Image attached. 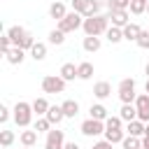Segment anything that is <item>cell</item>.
<instances>
[{
	"mask_svg": "<svg viewBox=\"0 0 149 149\" xmlns=\"http://www.w3.org/2000/svg\"><path fill=\"white\" fill-rule=\"evenodd\" d=\"M147 12H149V2H147Z\"/></svg>",
	"mask_w": 149,
	"mask_h": 149,
	"instance_id": "cell-45",
	"label": "cell"
},
{
	"mask_svg": "<svg viewBox=\"0 0 149 149\" xmlns=\"http://www.w3.org/2000/svg\"><path fill=\"white\" fill-rule=\"evenodd\" d=\"M79 130H81V135H86V137H95V135H100V133H105V121H95V119H86V121H81V126H79Z\"/></svg>",
	"mask_w": 149,
	"mask_h": 149,
	"instance_id": "cell-7",
	"label": "cell"
},
{
	"mask_svg": "<svg viewBox=\"0 0 149 149\" xmlns=\"http://www.w3.org/2000/svg\"><path fill=\"white\" fill-rule=\"evenodd\" d=\"M112 147H114L112 142H107V140H100V142H95L91 149H112Z\"/></svg>",
	"mask_w": 149,
	"mask_h": 149,
	"instance_id": "cell-39",
	"label": "cell"
},
{
	"mask_svg": "<svg viewBox=\"0 0 149 149\" xmlns=\"http://www.w3.org/2000/svg\"><path fill=\"white\" fill-rule=\"evenodd\" d=\"M61 107H63V114H65V119H74V116L79 114V102H77V100H65Z\"/></svg>",
	"mask_w": 149,
	"mask_h": 149,
	"instance_id": "cell-18",
	"label": "cell"
},
{
	"mask_svg": "<svg viewBox=\"0 0 149 149\" xmlns=\"http://www.w3.org/2000/svg\"><path fill=\"white\" fill-rule=\"evenodd\" d=\"M140 33H142V28H140L137 23H128V26L123 28V40H128V42H137Z\"/></svg>",
	"mask_w": 149,
	"mask_h": 149,
	"instance_id": "cell-17",
	"label": "cell"
},
{
	"mask_svg": "<svg viewBox=\"0 0 149 149\" xmlns=\"http://www.w3.org/2000/svg\"><path fill=\"white\" fill-rule=\"evenodd\" d=\"M128 7H130V0H109L107 2L109 12H119V9H128Z\"/></svg>",
	"mask_w": 149,
	"mask_h": 149,
	"instance_id": "cell-31",
	"label": "cell"
},
{
	"mask_svg": "<svg viewBox=\"0 0 149 149\" xmlns=\"http://www.w3.org/2000/svg\"><path fill=\"white\" fill-rule=\"evenodd\" d=\"M109 19H112V26L116 28H126L130 21H128V9H119V12H109Z\"/></svg>",
	"mask_w": 149,
	"mask_h": 149,
	"instance_id": "cell-10",
	"label": "cell"
},
{
	"mask_svg": "<svg viewBox=\"0 0 149 149\" xmlns=\"http://www.w3.org/2000/svg\"><path fill=\"white\" fill-rule=\"evenodd\" d=\"M37 142V130H23L21 133V144L23 147H33Z\"/></svg>",
	"mask_w": 149,
	"mask_h": 149,
	"instance_id": "cell-26",
	"label": "cell"
},
{
	"mask_svg": "<svg viewBox=\"0 0 149 149\" xmlns=\"http://www.w3.org/2000/svg\"><path fill=\"white\" fill-rule=\"evenodd\" d=\"M93 95H95L98 100L109 98V95H112V86H109V81H98V84L93 86Z\"/></svg>",
	"mask_w": 149,
	"mask_h": 149,
	"instance_id": "cell-12",
	"label": "cell"
},
{
	"mask_svg": "<svg viewBox=\"0 0 149 149\" xmlns=\"http://www.w3.org/2000/svg\"><path fill=\"white\" fill-rule=\"evenodd\" d=\"M121 144H123V149H142V140L140 137H133V135H126Z\"/></svg>",
	"mask_w": 149,
	"mask_h": 149,
	"instance_id": "cell-27",
	"label": "cell"
},
{
	"mask_svg": "<svg viewBox=\"0 0 149 149\" xmlns=\"http://www.w3.org/2000/svg\"><path fill=\"white\" fill-rule=\"evenodd\" d=\"M100 37H84V51H88V54H95L98 49H100Z\"/></svg>",
	"mask_w": 149,
	"mask_h": 149,
	"instance_id": "cell-25",
	"label": "cell"
},
{
	"mask_svg": "<svg viewBox=\"0 0 149 149\" xmlns=\"http://www.w3.org/2000/svg\"><path fill=\"white\" fill-rule=\"evenodd\" d=\"M65 149H79L77 142H65Z\"/></svg>",
	"mask_w": 149,
	"mask_h": 149,
	"instance_id": "cell-40",
	"label": "cell"
},
{
	"mask_svg": "<svg viewBox=\"0 0 149 149\" xmlns=\"http://www.w3.org/2000/svg\"><path fill=\"white\" fill-rule=\"evenodd\" d=\"M81 26H84V16L77 14V12H70L63 21H58V30H63L65 35H68V33H74V30L81 28Z\"/></svg>",
	"mask_w": 149,
	"mask_h": 149,
	"instance_id": "cell-5",
	"label": "cell"
},
{
	"mask_svg": "<svg viewBox=\"0 0 149 149\" xmlns=\"http://www.w3.org/2000/svg\"><path fill=\"white\" fill-rule=\"evenodd\" d=\"M147 12V0H130V14H144Z\"/></svg>",
	"mask_w": 149,
	"mask_h": 149,
	"instance_id": "cell-30",
	"label": "cell"
},
{
	"mask_svg": "<svg viewBox=\"0 0 149 149\" xmlns=\"http://www.w3.org/2000/svg\"><path fill=\"white\" fill-rule=\"evenodd\" d=\"M144 72H147V79H149V63L144 65Z\"/></svg>",
	"mask_w": 149,
	"mask_h": 149,
	"instance_id": "cell-43",
	"label": "cell"
},
{
	"mask_svg": "<svg viewBox=\"0 0 149 149\" xmlns=\"http://www.w3.org/2000/svg\"><path fill=\"white\" fill-rule=\"evenodd\" d=\"M105 37H107V42H109V44H119V42L123 40V28H116V26H112V28H107Z\"/></svg>",
	"mask_w": 149,
	"mask_h": 149,
	"instance_id": "cell-19",
	"label": "cell"
},
{
	"mask_svg": "<svg viewBox=\"0 0 149 149\" xmlns=\"http://www.w3.org/2000/svg\"><path fill=\"white\" fill-rule=\"evenodd\" d=\"M30 56H33L35 61H44V58H47V44H44V42H35L33 49H30Z\"/></svg>",
	"mask_w": 149,
	"mask_h": 149,
	"instance_id": "cell-22",
	"label": "cell"
},
{
	"mask_svg": "<svg viewBox=\"0 0 149 149\" xmlns=\"http://www.w3.org/2000/svg\"><path fill=\"white\" fill-rule=\"evenodd\" d=\"M123 130H105V140L107 142H112V144H116V142H123Z\"/></svg>",
	"mask_w": 149,
	"mask_h": 149,
	"instance_id": "cell-29",
	"label": "cell"
},
{
	"mask_svg": "<svg viewBox=\"0 0 149 149\" xmlns=\"http://www.w3.org/2000/svg\"><path fill=\"white\" fill-rule=\"evenodd\" d=\"M107 21H109V16H102V14H98V16H88V19H84V33H86V37H100V35H105L107 33Z\"/></svg>",
	"mask_w": 149,
	"mask_h": 149,
	"instance_id": "cell-1",
	"label": "cell"
},
{
	"mask_svg": "<svg viewBox=\"0 0 149 149\" xmlns=\"http://www.w3.org/2000/svg\"><path fill=\"white\" fill-rule=\"evenodd\" d=\"M7 119H9V109L7 105H0V123H7Z\"/></svg>",
	"mask_w": 149,
	"mask_h": 149,
	"instance_id": "cell-38",
	"label": "cell"
},
{
	"mask_svg": "<svg viewBox=\"0 0 149 149\" xmlns=\"http://www.w3.org/2000/svg\"><path fill=\"white\" fill-rule=\"evenodd\" d=\"M119 98H121L123 105H133L135 102V98H137V93H135V79L126 77V79L119 81Z\"/></svg>",
	"mask_w": 149,
	"mask_h": 149,
	"instance_id": "cell-4",
	"label": "cell"
},
{
	"mask_svg": "<svg viewBox=\"0 0 149 149\" xmlns=\"http://www.w3.org/2000/svg\"><path fill=\"white\" fill-rule=\"evenodd\" d=\"M49 16H51V19H58V21H63V19L68 16V12H65V5H63V2H58V0H56V2H51V5H49Z\"/></svg>",
	"mask_w": 149,
	"mask_h": 149,
	"instance_id": "cell-14",
	"label": "cell"
},
{
	"mask_svg": "<svg viewBox=\"0 0 149 149\" xmlns=\"http://www.w3.org/2000/svg\"><path fill=\"white\" fill-rule=\"evenodd\" d=\"M12 142H14V133L12 130H0V144L2 147H12Z\"/></svg>",
	"mask_w": 149,
	"mask_h": 149,
	"instance_id": "cell-35",
	"label": "cell"
},
{
	"mask_svg": "<svg viewBox=\"0 0 149 149\" xmlns=\"http://www.w3.org/2000/svg\"><path fill=\"white\" fill-rule=\"evenodd\" d=\"M61 77H63L65 81H72L74 77H79V74H77V65H74V63H65V65L61 68Z\"/></svg>",
	"mask_w": 149,
	"mask_h": 149,
	"instance_id": "cell-23",
	"label": "cell"
},
{
	"mask_svg": "<svg viewBox=\"0 0 149 149\" xmlns=\"http://www.w3.org/2000/svg\"><path fill=\"white\" fill-rule=\"evenodd\" d=\"M144 91H147V93H149V79H147V84H144Z\"/></svg>",
	"mask_w": 149,
	"mask_h": 149,
	"instance_id": "cell-44",
	"label": "cell"
},
{
	"mask_svg": "<svg viewBox=\"0 0 149 149\" xmlns=\"http://www.w3.org/2000/svg\"><path fill=\"white\" fill-rule=\"evenodd\" d=\"M23 149H30V147H23Z\"/></svg>",
	"mask_w": 149,
	"mask_h": 149,
	"instance_id": "cell-46",
	"label": "cell"
},
{
	"mask_svg": "<svg viewBox=\"0 0 149 149\" xmlns=\"http://www.w3.org/2000/svg\"><path fill=\"white\" fill-rule=\"evenodd\" d=\"M142 147H144V149H149V137H147V135L142 137Z\"/></svg>",
	"mask_w": 149,
	"mask_h": 149,
	"instance_id": "cell-41",
	"label": "cell"
},
{
	"mask_svg": "<svg viewBox=\"0 0 149 149\" xmlns=\"http://www.w3.org/2000/svg\"><path fill=\"white\" fill-rule=\"evenodd\" d=\"M144 126H147V123H142L140 119H135V121H130V123L126 126V133L133 135V137H144Z\"/></svg>",
	"mask_w": 149,
	"mask_h": 149,
	"instance_id": "cell-16",
	"label": "cell"
},
{
	"mask_svg": "<svg viewBox=\"0 0 149 149\" xmlns=\"http://www.w3.org/2000/svg\"><path fill=\"white\" fill-rule=\"evenodd\" d=\"M47 119L51 121V126H58V123L65 119L63 107H61V105H51V107H49V112H47Z\"/></svg>",
	"mask_w": 149,
	"mask_h": 149,
	"instance_id": "cell-13",
	"label": "cell"
},
{
	"mask_svg": "<svg viewBox=\"0 0 149 149\" xmlns=\"http://www.w3.org/2000/svg\"><path fill=\"white\" fill-rule=\"evenodd\" d=\"M142 149H144V147H142Z\"/></svg>",
	"mask_w": 149,
	"mask_h": 149,
	"instance_id": "cell-48",
	"label": "cell"
},
{
	"mask_svg": "<svg viewBox=\"0 0 149 149\" xmlns=\"http://www.w3.org/2000/svg\"><path fill=\"white\" fill-rule=\"evenodd\" d=\"M119 116H121V121L130 123V121H135V119H137V107H135V105H121Z\"/></svg>",
	"mask_w": 149,
	"mask_h": 149,
	"instance_id": "cell-15",
	"label": "cell"
},
{
	"mask_svg": "<svg viewBox=\"0 0 149 149\" xmlns=\"http://www.w3.org/2000/svg\"><path fill=\"white\" fill-rule=\"evenodd\" d=\"M144 135H147V137H149V123H147V126H144Z\"/></svg>",
	"mask_w": 149,
	"mask_h": 149,
	"instance_id": "cell-42",
	"label": "cell"
},
{
	"mask_svg": "<svg viewBox=\"0 0 149 149\" xmlns=\"http://www.w3.org/2000/svg\"><path fill=\"white\" fill-rule=\"evenodd\" d=\"M91 119H95V121H107V107L105 105H100V102H95V105H91Z\"/></svg>",
	"mask_w": 149,
	"mask_h": 149,
	"instance_id": "cell-21",
	"label": "cell"
},
{
	"mask_svg": "<svg viewBox=\"0 0 149 149\" xmlns=\"http://www.w3.org/2000/svg\"><path fill=\"white\" fill-rule=\"evenodd\" d=\"M30 105H33V112H35L37 116H47V112H49V107H51L44 98H35Z\"/></svg>",
	"mask_w": 149,
	"mask_h": 149,
	"instance_id": "cell-20",
	"label": "cell"
},
{
	"mask_svg": "<svg viewBox=\"0 0 149 149\" xmlns=\"http://www.w3.org/2000/svg\"><path fill=\"white\" fill-rule=\"evenodd\" d=\"M140 49H149V30H142L140 33V37H137V42H135Z\"/></svg>",
	"mask_w": 149,
	"mask_h": 149,
	"instance_id": "cell-36",
	"label": "cell"
},
{
	"mask_svg": "<svg viewBox=\"0 0 149 149\" xmlns=\"http://www.w3.org/2000/svg\"><path fill=\"white\" fill-rule=\"evenodd\" d=\"M5 56H7V63H12V65H21V63H23V58H26V51H23V49H19V47H12Z\"/></svg>",
	"mask_w": 149,
	"mask_h": 149,
	"instance_id": "cell-11",
	"label": "cell"
},
{
	"mask_svg": "<svg viewBox=\"0 0 149 149\" xmlns=\"http://www.w3.org/2000/svg\"><path fill=\"white\" fill-rule=\"evenodd\" d=\"M42 91L44 93H63L65 91V79L61 74H47L42 79Z\"/></svg>",
	"mask_w": 149,
	"mask_h": 149,
	"instance_id": "cell-6",
	"label": "cell"
},
{
	"mask_svg": "<svg viewBox=\"0 0 149 149\" xmlns=\"http://www.w3.org/2000/svg\"><path fill=\"white\" fill-rule=\"evenodd\" d=\"M147 2H149V0H147Z\"/></svg>",
	"mask_w": 149,
	"mask_h": 149,
	"instance_id": "cell-47",
	"label": "cell"
},
{
	"mask_svg": "<svg viewBox=\"0 0 149 149\" xmlns=\"http://www.w3.org/2000/svg\"><path fill=\"white\" fill-rule=\"evenodd\" d=\"M49 42H51V44H56V47H58V44H63V42H65V33H63V30H58V28H56V30H51V33H49Z\"/></svg>",
	"mask_w": 149,
	"mask_h": 149,
	"instance_id": "cell-33",
	"label": "cell"
},
{
	"mask_svg": "<svg viewBox=\"0 0 149 149\" xmlns=\"http://www.w3.org/2000/svg\"><path fill=\"white\" fill-rule=\"evenodd\" d=\"M7 35L12 37V44H14V47H19V49H23V51H30V49H33V44H35L33 35H30L23 26H12V28L7 30Z\"/></svg>",
	"mask_w": 149,
	"mask_h": 149,
	"instance_id": "cell-2",
	"label": "cell"
},
{
	"mask_svg": "<svg viewBox=\"0 0 149 149\" xmlns=\"http://www.w3.org/2000/svg\"><path fill=\"white\" fill-rule=\"evenodd\" d=\"M44 149H65V133L63 130H49L44 140Z\"/></svg>",
	"mask_w": 149,
	"mask_h": 149,
	"instance_id": "cell-8",
	"label": "cell"
},
{
	"mask_svg": "<svg viewBox=\"0 0 149 149\" xmlns=\"http://www.w3.org/2000/svg\"><path fill=\"white\" fill-rule=\"evenodd\" d=\"M35 130H37V133H49V130H51V121H49L47 116L37 119V123H35Z\"/></svg>",
	"mask_w": 149,
	"mask_h": 149,
	"instance_id": "cell-34",
	"label": "cell"
},
{
	"mask_svg": "<svg viewBox=\"0 0 149 149\" xmlns=\"http://www.w3.org/2000/svg\"><path fill=\"white\" fill-rule=\"evenodd\" d=\"M33 105L30 102H16L14 105V121H16V126H21V128H26V126H30V121H33Z\"/></svg>",
	"mask_w": 149,
	"mask_h": 149,
	"instance_id": "cell-3",
	"label": "cell"
},
{
	"mask_svg": "<svg viewBox=\"0 0 149 149\" xmlns=\"http://www.w3.org/2000/svg\"><path fill=\"white\" fill-rule=\"evenodd\" d=\"M88 7H91V0H72V12H77L81 16L88 12Z\"/></svg>",
	"mask_w": 149,
	"mask_h": 149,
	"instance_id": "cell-28",
	"label": "cell"
},
{
	"mask_svg": "<svg viewBox=\"0 0 149 149\" xmlns=\"http://www.w3.org/2000/svg\"><path fill=\"white\" fill-rule=\"evenodd\" d=\"M0 47H2V54H7V51L12 49V37H9L7 33H5L2 37H0Z\"/></svg>",
	"mask_w": 149,
	"mask_h": 149,
	"instance_id": "cell-37",
	"label": "cell"
},
{
	"mask_svg": "<svg viewBox=\"0 0 149 149\" xmlns=\"http://www.w3.org/2000/svg\"><path fill=\"white\" fill-rule=\"evenodd\" d=\"M121 116H107L105 121V130H121Z\"/></svg>",
	"mask_w": 149,
	"mask_h": 149,
	"instance_id": "cell-32",
	"label": "cell"
},
{
	"mask_svg": "<svg viewBox=\"0 0 149 149\" xmlns=\"http://www.w3.org/2000/svg\"><path fill=\"white\" fill-rule=\"evenodd\" d=\"M133 105L137 107V119L142 123H149V93H140Z\"/></svg>",
	"mask_w": 149,
	"mask_h": 149,
	"instance_id": "cell-9",
	"label": "cell"
},
{
	"mask_svg": "<svg viewBox=\"0 0 149 149\" xmlns=\"http://www.w3.org/2000/svg\"><path fill=\"white\" fill-rule=\"evenodd\" d=\"M77 74H79V79H91V77H93V65H91L88 61L79 63V65H77Z\"/></svg>",
	"mask_w": 149,
	"mask_h": 149,
	"instance_id": "cell-24",
	"label": "cell"
}]
</instances>
